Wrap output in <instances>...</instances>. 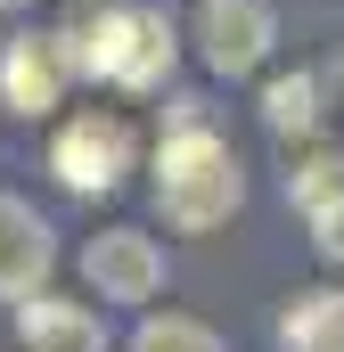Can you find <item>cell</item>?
<instances>
[{
	"label": "cell",
	"instance_id": "1",
	"mask_svg": "<svg viewBox=\"0 0 344 352\" xmlns=\"http://www.w3.org/2000/svg\"><path fill=\"white\" fill-rule=\"evenodd\" d=\"M148 205H156V221L172 238H213L246 213V164L213 131L205 98H172L164 131L148 148Z\"/></svg>",
	"mask_w": 344,
	"mask_h": 352
},
{
	"label": "cell",
	"instance_id": "2",
	"mask_svg": "<svg viewBox=\"0 0 344 352\" xmlns=\"http://www.w3.org/2000/svg\"><path fill=\"white\" fill-rule=\"evenodd\" d=\"M58 41L74 58V82L115 90V98H164L189 50V33L148 0H90L58 25Z\"/></svg>",
	"mask_w": 344,
	"mask_h": 352
},
{
	"label": "cell",
	"instance_id": "3",
	"mask_svg": "<svg viewBox=\"0 0 344 352\" xmlns=\"http://www.w3.org/2000/svg\"><path fill=\"white\" fill-rule=\"evenodd\" d=\"M131 173H148V140H140V123L123 107H74V115H58V131H50V180L66 197L98 205Z\"/></svg>",
	"mask_w": 344,
	"mask_h": 352
},
{
	"label": "cell",
	"instance_id": "4",
	"mask_svg": "<svg viewBox=\"0 0 344 352\" xmlns=\"http://www.w3.org/2000/svg\"><path fill=\"white\" fill-rule=\"evenodd\" d=\"M74 270H83L90 303H115V311H148V303L172 287L164 238H156V230H140V221H107L98 238H83Z\"/></svg>",
	"mask_w": 344,
	"mask_h": 352
},
{
	"label": "cell",
	"instance_id": "5",
	"mask_svg": "<svg viewBox=\"0 0 344 352\" xmlns=\"http://www.w3.org/2000/svg\"><path fill=\"white\" fill-rule=\"evenodd\" d=\"M189 50L213 82H255L279 50V8L270 0H197L189 8Z\"/></svg>",
	"mask_w": 344,
	"mask_h": 352
},
{
	"label": "cell",
	"instance_id": "6",
	"mask_svg": "<svg viewBox=\"0 0 344 352\" xmlns=\"http://www.w3.org/2000/svg\"><path fill=\"white\" fill-rule=\"evenodd\" d=\"M58 263H66V246H58L50 213H41L33 197L0 188V303H25V295H41V287L58 278Z\"/></svg>",
	"mask_w": 344,
	"mask_h": 352
},
{
	"label": "cell",
	"instance_id": "7",
	"mask_svg": "<svg viewBox=\"0 0 344 352\" xmlns=\"http://www.w3.org/2000/svg\"><path fill=\"white\" fill-rule=\"evenodd\" d=\"M66 90H74V58H66L58 33H17V41L0 50V107H8V115L50 123V115L66 107Z\"/></svg>",
	"mask_w": 344,
	"mask_h": 352
},
{
	"label": "cell",
	"instance_id": "8",
	"mask_svg": "<svg viewBox=\"0 0 344 352\" xmlns=\"http://www.w3.org/2000/svg\"><path fill=\"white\" fill-rule=\"evenodd\" d=\"M8 311H17V352H107V320L83 295L41 287V295H25Z\"/></svg>",
	"mask_w": 344,
	"mask_h": 352
},
{
	"label": "cell",
	"instance_id": "9",
	"mask_svg": "<svg viewBox=\"0 0 344 352\" xmlns=\"http://www.w3.org/2000/svg\"><path fill=\"white\" fill-rule=\"evenodd\" d=\"M328 74L320 66H295V74H262V131L279 140V148H295V140H312V131H328Z\"/></svg>",
	"mask_w": 344,
	"mask_h": 352
},
{
	"label": "cell",
	"instance_id": "10",
	"mask_svg": "<svg viewBox=\"0 0 344 352\" xmlns=\"http://www.w3.org/2000/svg\"><path fill=\"white\" fill-rule=\"evenodd\" d=\"M270 344L279 352H344V287H295V295H279Z\"/></svg>",
	"mask_w": 344,
	"mask_h": 352
},
{
	"label": "cell",
	"instance_id": "11",
	"mask_svg": "<svg viewBox=\"0 0 344 352\" xmlns=\"http://www.w3.org/2000/svg\"><path fill=\"white\" fill-rule=\"evenodd\" d=\"M328 197H344V140L312 131V140L287 148V205L312 213V205H328Z\"/></svg>",
	"mask_w": 344,
	"mask_h": 352
},
{
	"label": "cell",
	"instance_id": "12",
	"mask_svg": "<svg viewBox=\"0 0 344 352\" xmlns=\"http://www.w3.org/2000/svg\"><path fill=\"white\" fill-rule=\"evenodd\" d=\"M123 352H230V344H222V328H213V320H197V311H172V303L156 311V303H148Z\"/></svg>",
	"mask_w": 344,
	"mask_h": 352
},
{
	"label": "cell",
	"instance_id": "13",
	"mask_svg": "<svg viewBox=\"0 0 344 352\" xmlns=\"http://www.w3.org/2000/svg\"><path fill=\"white\" fill-rule=\"evenodd\" d=\"M303 230H312V254H320L328 270H344V197L312 205V213H303Z\"/></svg>",
	"mask_w": 344,
	"mask_h": 352
},
{
	"label": "cell",
	"instance_id": "14",
	"mask_svg": "<svg viewBox=\"0 0 344 352\" xmlns=\"http://www.w3.org/2000/svg\"><path fill=\"white\" fill-rule=\"evenodd\" d=\"M320 74H328V107H336V115H344V50H336V58H328V66H320Z\"/></svg>",
	"mask_w": 344,
	"mask_h": 352
},
{
	"label": "cell",
	"instance_id": "15",
	"mask_svg": "<svg viewBox=\"0 0 344 352\" xmlns=\"http://www.w3.org/2000/svg\"><path fill=\"white\" fill-rule=\"evenodd\" d=\"M0 8H8V16H25V8H41V0H0Z\"/></svg>",
	"mask_w": 344,
	"mask_h": 352
}]
</instances>
